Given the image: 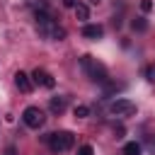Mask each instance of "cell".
<instances>
[{"mask_svg": "<svg viewBox=\"0 0 155 155\" xmlns=\"http://www.w3.org/2000/svg\"><path fill=\"white\" fill-rule=\"evenodd\" d=\"M80 65H82V70L87 73V78H90L92 82H99V85H107V82H109V73H107L104 63H99L97 58L82 56V58H80Z\"/></svg>", "mask_w": 155, "mask_h": 155, "instance_id": "obj_1", "label": "cell"}, {"mask_svg": "<svg viewBox=\"0 0 155 155\" xmlns=\"http://www.w3.org/2000/svg\"><path fill=\"white\" fill-rule=\"evenodd\" d=\"M36 27H39V31H41L46 39H51V41H61V39H65V29L58 27L46 12H36Z\"/></svg>", "mask_w": 155, "mask_h": 155, "instance_id": "obj_2", "label": "cell"}, {"mask_svg": "<svg viewBox=\"0 0 155 155\" xmlns=\"http://www.w3.org/2000/svg\"><path fill=\"white\" fill-rule=\"evenodd\" d=\"M44 140L48 143V148H51L53 153H65V150H70V148H73L75 136H73L70 131H56V133L44 136Z\"/></svg>", "mask_w": 155, "mask_h": 155, "instance_id": "obj_3", "label": "cell"}, {"mask_svg": "<svg viewBox=\"0 0 155 155\" xmlns=\"http://www.w3.org/2000/svg\"><path fill=\"white\" fill-rule=\"evenodd\" d=\"M22 121H24L29 128H41L44 121H46V116H44V111H41L39 107H27V109L22 111Z\"/></svg>", "mask_w": 155, "mask_h": 155, "instance_id": "obj_4", "label": "cell"}, {"mask_svg": "<svg viewBox=\"0 0 155 155\" xmlns=\"http://www.w3.org/2000/svg\"><path fill=\"white\" fill-rule=\"evenodd\" d=\"M109 111H111L114 116H133V114H136V104H133L131 99H114V102L109 104Z\"/></svg>", "mask_w": 155, "mask_h": 155, "instance_id": "obj_5", "label": "cell"}, {"mask_svg": "<svg viewBox=\"0 0 155 155\" xmlns=\"http://www.w3.org/2000/svg\"><path fill=\"white\" fill-rule=\"evenodd\" d=\"M31 82H34V85H41V87H46V90H53V87H56V80H53L51 73H46L44 68H34Z\"/></svg>", "mask_w": 155, "mask_h": 155, "instance_id": "obj_6", "label": "cell"}, {"mask_svg": "<svg viewBox=\"0 0 155 155\" xmlns=\"http://www.w3.org/2000/svg\"><path fill=\"white\" fill-rule=\"evenodd\" d=\"M15 85H17V90H19V92H31V87H34L31 78H29L27 73H22V70H17V73H15Z\"/></svg>", "mask_w": 155, "mask_h": 155, "instance_id": "obj_7", "label": "cell"}, {"mask_svg": "<svg viewBox=\"0 0 155 155\" xmlns=\"http://www.w3.org/2000/svg\"><path fill=\"white\" fill-rule=\"evenodd\" d=\"M82 36L97 41V39L104 36V29H102V24H85V27H82Z\"/></svg>", "mask_w": 155, "mask_h": 155, "instance_id": "obj_8", "label": "cell"}, {"mask_svg": "<svg viewBox=\"0 0 155 155\" xmlns=\"http://www.w3.org/2000/svg\"><path fill=\"white\" fill-rule=\"evenodd\" d=\"M48 107H51L53 114H63V111H65V97H51Z\"/></svg>", "mask_w": 155, "mask_h": 155, "instance_id": "obj_9", "label": "cell"}, {"mask_svg": "<svg viewBox=\"0 0 155 155\" xmlns=\"http://www.w3.org/2000/svg\"><path fill=\"white\" fill-rule=\"evenodd\" d=\"M73 10H75V15H78V19H82V22H85V19L90 17V10H87V5H82V2H78V5L73 7Z\"/></svg>", "mask_w": 155, "mask_h": 155, "instance_id": "obj_10", "label": "cell"}, {"mask_svg": "<svg viewBox=\"0 0 155 155\" xmlns=\"http://www.w3.org/2000/svg\"><path fill=\"white\" fill-rule=\"evenodd\" d=\"M124 155H140V145H138L136 140L126 143V145H124Z\"/></svg>", "mask_w": 155, "mask_h": 155, "instance_id": "obj_11", "label": "cell"}, {"mask_svg": "<svg viewBox=\"0 0 155 155\" xmlns=\"http://www.w3.org/2000/svg\"><path fill=\"white\" fill-rule=\"evenodd\" d=\"M131 27H133V31H145V29H148V22H145L143 17H138V19L131 22Z\"/></svg>", "mask_w": 155, "mask_h": 155, "instance_id": "obj_12", "label": "cell"}, {"mask_svg": "<svg viewBox=\"0 0 155 155\" xmlns=\"http://www.w3.org/2000/svg\"><path fill=\"white\" fill-rule=\"evenodd\" d=\"M87 114H90V109H87L85 104H80V107H75V116H78V119H85Z\"/></svg>", "mask_w": 155, "mask_h": 155, "instance_id": "obj_13", "label": "cell"}, {"mask_svg": "<svg viewBox=\"0 0 155 155\" xmlns=\"http://www.w3.org/2000/svg\"><path fill=\"white\" fill-rule=\"evenodd\" d=\"M145 80H148V82H155V63L145 68Z\"/></svg>", "mask_w": 155, "mask_h": 155, "instance_id": "obj_14", "label": "cell"}, {"mask_svg": "<svg viewBox=\"0 0 155 155\" xmlns=\"http://www.w3.org/2000/svg\"><path fill=\"white\" fill-rule=\"evenodd\" d=\"M78 155H94V150H92V145H80Z\"/></svg>", "mask_w": 155, "mask_h": 155, "instance_id": "obj_15", "label": "cell"}, {"mask_svg": "<svg viewBox=\"0 0 155 155\" xmlns=\"http://www.w3.org/2000/svg\"><path fill=\"white\" fill-rule=\"evenodd\" d=\"M140 10L143 12H150L153 10V0H140Z\"/></svg>", "mask_w": 155, "mask_h": 155, "instance_id": "obj_16", "label": "cell"}, {"mask_svg": "<svg viewBox=\"0 0 155 155\" xmlns=\"http://www.w3.org/2000/svg\"><path fill=\"white\" fill-rule=\"evenodd\" d=\"M5 155H17V148H15V145H10V148H5Z\"/></svg>", "mask_w": 155, "mask_h": 155, "instance_id": "obj_17", "label": "cell"}, {"mask_svg": "<svg viewBox=\"0 0 155 155\" xmlns=\"http://www.w3.org/2000/svg\"><path fill=\"white\" fill-rule=\"evenodd\" d=\"M63 5H65V7H75V5H78V0H63Z\"/></svg>", "mask_w": 155, "mask_h": 155, "instance_id": "obj_18", "label": "cell"}]
</instances>
